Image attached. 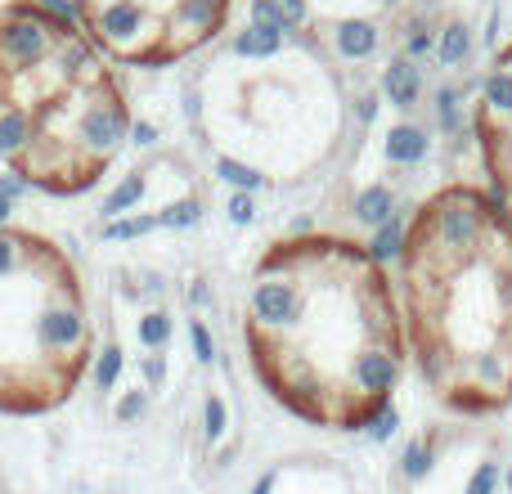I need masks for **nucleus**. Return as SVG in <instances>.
Returning <instances> with one entry per match:
<instances>
[{
  "instance_id": "1",
  "label": "nucleus",
  "mask_w": 512,
  "mask_h": 494,
  "mask_svg": "<svg viewBox=\"0 0 512 494\" xmlns=\"http://www.w3.org/2000/svg\"><path fill=\"white\" fill-rule=\"evenodd\" d=\"M243 342L270 400L328 432H364L409 369L396 279L346 234H292L256 256Z\"/></svg>"
},
{
  "instance_id": "2",
  "label": "nucleus",
  "mask_w": 512,
  "mask_h": 494,
  "mask_svg": "<svg viewBox=\"0 0 512 494\" xmlns=\"http://www.w3.org/2000/svg\"><path fill=\"white\" fill-rule=\"evenodd\" d=\"M396 292L418 378L445 409L490 418L512 405V221L481 185H441L414 207Z\"/></svg>"
},
{
  "instance_id": "3",
  "label": "nucleus",
  "mask_w": 512,
  "mask_h": 494,
  "mask_svg": "<svg viewBox=\"0 0 512 494\" xmlns=\"http://www.w3.org/2000/svg\"><path fill=\"white\" fill-rule=\"evenodd\" d=\"M131 104L117 68L77 18L0 5V167L54 198L95 189L126 149Z\"/></svg>"
},
{
  "instance_id": "4",
  "label": "nucleus",
  "mask_w": 512,
  "mask_h": 494,
  "mask_svg": "<svg viewBox=\"0 0 512 494\" xmlns=\"http://www.w3.org/2000/svg\"><path fill=\"white\" fill-rule=\"evenodd\" d=\"M189 122L225 180L243 189L301 185L346 140V72L315 45L256 23L189 81Z\"/></svg>"
},
{
  "instance_id": "5",
  "label": "nucleus",
  "mask_w": 512,
  "mask_h": 494,
  "mask_svg": "<svg viewBox=\"0 0 512 494\" xmlns=\"http://www.w3.org/2000/svg\"><path fill=\"white\" fill-rule=\"evenodd\" d=\"M95 324L81 270L54 239L0 225V414L36 418L81 387Z\"/></svg>"
},
{
  "instance_id": "6",
  "label": "nucleus",
  "mask_w": 512,
  "mask_h": 494,
  "mask_svg": "<svg viewBox=\"0 0 512 494\" xmlns=\"http://www.w3.org/2000/svg\"><path fill=\"white\" fill-rule=\"evenodd\" d=\"M77 23L122 68H176L207 54L234 18V0H72Z\"/></svg>"
},
{
  "instance_id": "7",
  "label": "nucleus",
  "mask_w": 512,
  "mask_h": 494,
  "mask_svg": "<svg viewBox=\"0 0 512 494\" xmlns=\"http://www.w3.org/2000/svg\"><path fill=\"white\" fill-rule=\"evenodd\" d=\"M256 23L315 45L337 68H360L400 27L414 0H252Z\"/></svg>"
},
{
  "instance_id": "8",
  "label": "nucleus",
  "mask_w": 512,
  "mask_h": 494,
  "mask_svg": "<svg viewBox=\"0 0 512 494\" xmlns=\"http://www.w3.org/2000/svg\"><path fill=\"white\" fill-rule=\"evenodd\" d=\"M468 126L481 158V176H486L481 189L512 221V41L490 54L468 108Z\"/></svg>"
},
{
  "instance_id": "9",
  "label": "nucleus",
  "mask_w": 512,
  "mask_h": 494,
  "mask_svg": "<svg viewBox=\"0 0 512 494\" xmlns=\"http://www.w3.org/2000/svg\"><path fill=\"white\" fill-rule=\"evenodd\" d=\"M436 463H441V432H418V436H409L405 450H400V477H405L409 486H423L436 472Z\"/></svg>"
},
{
  "instance_id": "10",
  "label": "nucleus",
  "mask_w": 512,
  "mask_h": 494,
  "mask_svg": "<svg viewBox=\"0 0 512 494\" xmlns=\"http://www.w3.org/2000/svg\"><path fill=\"white\" fill-rule=\"evenodd\" d=\"M504 490V468H499L495 459H481L477 468H472L468 486H463V494H499Z\"/></svg>"
},
{
  "instance_id": "11",
  "label": "nucleus",
  "mask_w": 512,
  "mask_h": 494,
  "mask_svg": "<svg viewBox=\"0 0 512 494\" xmlns=\"http://www.w3.org/2000/svg\"><path fill=\"white\" fill-rule=\"evenodd\" d=\"M396 427H400V409H396V405H387L382 414H373V423L364 427V432H369L373 441H391V436H396Z\"/></svg>"
},
{
  "instance_id": "12",
  "label": "nucleus",
  "mask_w": 512,
  "mask_h": 494,
  "mask_svg": "<svg viewBox=\"0 0 512 494\" xmlns=\"http://www.w3.org/2000/svg\"><path fill=\"white\" fill-rule=\"evenodd\" d=\"M504 490L512 494V463H508V468H504Z\"/></svg>"
}]
</instances>
